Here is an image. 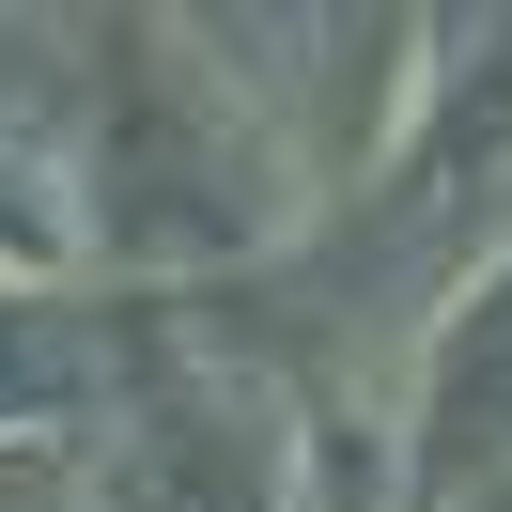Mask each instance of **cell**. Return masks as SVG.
<instances>
[{
	"label": "cell",
	"mask_w": 512,
	"mask_h": 512,
	"mask_svg": "<svg viewBox=\"0 0 512 512\" xmlns=\"http://www.w3.org/2000/svg\"><path fill=\"white\" fill-rule=\"evenodd\" d=\"M512 481V264L435 326V373H419V497H481Z\"/></svg>",
	"instance_id": "cell-5"
},
{
	"label": "cell",
	"mask_w": 512,
	"mask_h": 512,
	"mask_svg": "<svg viewBox=\"0 0 512 512\" xmlns=\"http://www.w3.org/2000/svg\"><path fill=\"white\" fill-rule=\"evenodd\" d=\"M0 249H16V264H47V249H63V218L32 202V171H16V156H0Z\"/></svg>",
	"instance_id": "cell-6"
},
{
	"label": "cell",
	"mask_w": 512,
	"mask_h": 512,
	"mask_svg": "<svg viewBox=\"0 0 512 512\" xmlns=\"http://www.w3.org/2000/svg\"><path fill=\"white\" fill-rule=\"evenodd\" d=\"M311 512H373V481H357V450H326V466H311Z\"/></svg>",
	"instance_id": "cell-7"
},
{
	"label": "cell",
	"mask_w": 512,
	"mask_h": 512,
	"mask_svg": "<svg viewBox=\"0 0 512 512\" xmlns=\"http://www.w3.org/2000/svg\"><path fill=\"white\" fill-rule=\"evenodd\" d=\"M497 171H512V32H497V63H466V94L419 125V156L373 187V218L326 233L280 295H295V311H373V280H419V264L466 249V218H481V187H497Z\"/></svg>",
	"instance_id": "cell-2"
},
{
	"label": "cell",
	"mask_w": 512,
	"mask_h": 512,
	"mask_svg": "<svg viewBox=\"0 0 512 512\" xmlns=\"http://www.w3.org/2000/svg\"><path fill=\"white\" fill-rule=\"evenodd\" d=\"M109 171H125L109 187L125 249H249V156L171 109V63L140 32H125V94H109Z\"/></svg>",
	"instance_id": "cell-3"
},
{
	"label": "cell",
	"mask_w": 512,
	"mask_h": 512,
	"mask_svg": "<svg viewBox=\"0 0 512 512\" xmlns=\"http://www.w3.org/2000/svg\"><path fill=\"white\" fill-rule=\"evenodd\" d=\"M202 357V311L156 295V311H78V295H0V435H47V419L125 404L140 373Z\"/></svg>",
	"instance_id": "cell-4"
},
{
	"label": "cell",
	"mask_w": 512,
	"mask_h": 512,
	"mask_svg": "<svg viewBox=\"0 0 512 512\" xmlns=\"http://www.w3.org/2000/svg\"><path fill=\"white\" fill-rule=\"evenodd\" d=\"M295 435H280V388L233 373V357H171L109 404L94 450V497L78 512H280Z\"/></svg>",
	"instance_id": "cell-1"
}]
</instances>
